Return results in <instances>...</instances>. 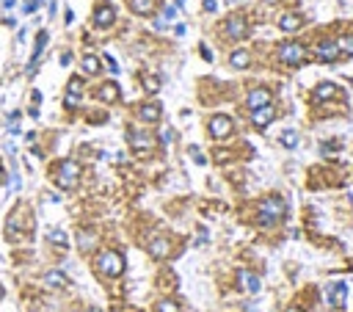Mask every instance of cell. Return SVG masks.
Segmentation results:
<instances>
[{"label":"cell","instance_id":"6da1fadb","mask_svg":"<svg viewBox=\"0 0 353 312\" xmlns=\"http://www.w3.org/2000/svg\"><path fill=\"white\" fill-rule=\"evenodd\" d=\"M284 216V202L281 199H265L262 204H259V216L257 221L262 224V227H270V224H276V218Z\"/></svg>","mask_w":353,"mask_h":312},{"label":"cell","instance_id":"7a4b0ae2","mask_svg":"<svg viewBox=\"0 0 353 312\" xmlns=\"http://www.w3.org/2000/svg\"><path fill=\"white\" fill-rule=\"evenodd\" d=\"M97 268H100L105 276H119L121 271H124V260H121L119 252L108 249V252L100 254V260H97Z\"/></svg>","mask_w":353,"mask_h":312},{"label":"cell","instance_id":"3957f363","mask_svg":"<svg viewBox=\"0 0 353 312\" xmlns=\"http://www.w3.org/2000/svg\"><path fill=\"white\" fill-rule=\"evenodd\" d=\"M279 61L281 64H301V61H304V55H306V50H304V44H298V42H284L279 47Z\"/></svg>","mask_w":353,"mask_h":312},{"label":"cell","instance_id":"277c9868","mask_svg":"<svg viewBox=\"0 0 353 312\" xmlns=\"http://www.w3.org/2000/svg\"><path fill=\"white\" fill-rule=\"evenodd\" d=\"M80 177V166L75 160H61L58 163V185L61 188H72Z\"/></svg>","mask_w":353,"mask_h":312},{"label":"cell","instance_id":"5b68a950","mask_svg":"<svg viewBox=\"0 0 353 312\" xmlns=\"http://www.w3.org/2000/svg\"><path fill=\"white\" fill-rule=\"evenodd\" d=\"M229 133H232V119H229V116L218 114V116H213V119H210V136H213V138L224 141Z\"/></svg>","mask_w":353,"mask_h":312},{"label":"cell","instance_id":"8992f818","mask_svg":"<svg viewBox=\"0 0 353 312\" xmlns=\"http://www.w3.org/2000/svg\"><path fill=\"white\" fill-rule=\"evenodd\" d=\"M130 147L135 152H152L155 141H152V136H146V133H141V130H130Z\"/></svg>","mask_w":353,"mask_h":312},{"label":"cell","instance_id":"52a82bcc","mask_svg":"<svg viewBox=\"0 0 353 312\" xmlns=\"http://www.w3.org/2000/svg\"><path fill=\"white\" fill-rule=\"evenodd\" d=\"M340 58V47L337 42H320L317 44V61H323V64H331V61Z\"/></svg>","mask_w":353,"mask_h":312},{"label":"cell","instance_id":"ba28073f","mask_svg":"<svg viewBox=\"0 0 353 312\" xmlns=\"http://www.w3.org/2000/svg\"><path fill=\"white\" fill-rule=\"evenodd\" d=\"M227 33L232 39H243L245 33H248V28H245V19L240 17V14H235V17L227 19Z\"/></svg>","mask_w":353,"mask_h":312},{"label":"cell","instance_id":"9c48e42d","mask_svg":"<svg viewBox=\"0 0 353 312\" xmlns=\"http://www.w3.org/2000/svg\"><path fill=\"white\" fill-rule=\"evenodd\" d=\"M237 285L243 293H259V279L248 271H237Z\"/></svg>","mask_w":353,"mask_h":312},{"label":"cell","instance_id":"30bf717a","mask_svg":"<svg viewBox=\"0 0 353 312\" xmlns=\"http://www.w3.org/2000/svg\"><path fill=\"white\" fill-rule=\"evenodd\" d=\"M273 116H276V111L270 108V105H265V108H257V111H254L251 122H254V127H257V130H262V127H268L270 122H273Z\"/></svg>","mask_w":353,"mask_h":312},{"label":"cell","instance_id":"8fae6325","mask_svg":"<svg viewBox=\"0 0 353 312\" xmlns=\"http://www.w3.org/2000/svg\"><path fill=\"white\" fill-rule=\"evenodd\" d=\"M345 296H348L345 282H337V285H331V288H329L326 299H329V304H331V307H342V304H345Z\"/></svg>","mask_w":353,"mask_h":312},{"label":"cell","instance_id":"7c38bea8","mask_svg":"<svg viewBox=\"0 0 353 312\" xmlns=\"http://www.w3.org/2000/svg\"><path fill=\"white\" fill-rule=\"evenodd\" d=\"M265 105H270V91L268 89H254L251 94H248V108L257 111V108H265Z\"/></svg>","mask_w":353,"mask_h":312},{"label":"cell","instance_id":"4fadbf2b","mask_svg":"<svg viewBox=\"0 0 353 312\" xmlns=\"http://www.w3.org/2000/svg\"><path fill=\"white\" fill-rule=\"evenodd\" d=\"M138 116H141V122H146V125H155V122L160 119V105H157V102H146V105H141Z\"/></svg>","mask_w":353,"mask_h":312},{"label":"cell","instance_id":"5bb4252c","mask_svg":"<svg viewBox=\"0 0 353 312\" xmlns=\"http://www.w3.org/2000/svg\"><path fill=\"white\" fill-rule=\"evenodd\" d=\"M114 19H116V14H114V8H111V6H100L94 11V25H100V28L114 25Z\"/></svg>","mask_w":353,"mask_h":312},{"label":"cell","instance_id":"9a60e30c","mask_svg":"<svg viewBox=\"0 0 353 312\" xmlns=\"http://www.w3.org/2000/svg\"><path fill=\"white\" fill-rule=\"evenodd\" d=\"M119 94H121V91H119V86H116L114 80L100 86V100L102 102H116V100H119Z\"/></svg>","mask_w":353,"mask_h":312},{"label":"cell","instance_id":"2e32d148","mask_svg":"<svg viewBox=\"0 0 353 312\" xmlns=\"http://www.w3.org/2000/svg\"><path fill=\"white\" fill-rule=\"evenodd\" d=\"M340 94V89H337L334 83H320L315 89V100H320V102H326V100H334V97Z\"/></svg>","mask_w":353,"mask_h":312},{"label":"cell","instance_id":"e0dca14e","mask_svg":"<svg viewBox=\"0 0 353 312\" xmlns=\"http://www.w3.org/2000/svg\"><path fill=\"white\" fill-rule=\"evenodd\" d=\"M168 249H171V246H168L166 238H157V240H152V243H149V254H152L155 260H163V257L168 254Z\"/></svg>","mask_w":353,"mask_h":312},{"label":"cell","instance_id":"ac0fdd59","mask_svg":"<svg viewBox=\"0 0 353 312\" xmlns=\"http://www.w3.org/2000/svg\"><path fill=\"white\" fill-rule=\"evenodd\" d=\"M229 64H232L235 69H245V66L251 64V55H248V50H235V53L229 55Z\"/></svg>","mask_w":353,"mask_h":312},{"label":"cell","instance_id":"d6986e66","mask_svg":"<svg viewBox=\"0 0 353 312\" xmlns=\"http://www.w3.org/2000/svg\"><path fill=\"white\" fill-rule=\"evenodd\" d=\"M279 28L287 30V33H293V30L301 28V17H298V14H284V17L279 19Z\"/></svg>","mask_w":353,"mask_h":312},{"label":"cell","instance_id":"ffe728a7","mask_svg":"<svg viewBox=\"0 0 353 312\" xmlns=\"http://www.w3.org/2000/svg\"><path fill=\"white\" fill-rule=\"evenodd\" d=\"M130 8L135 14H152L155 11V0H130Z\"/></svg>","mask_w":353,"mask_h":312},{"label":"cell","instance_id":"44dd1931","mask_svg":"<svg viewBox=\"0 0 353 312\" xmlns=\"http://www.w3.org/2000/svg\"><path fill=\"white\" fill-rule=\"evenodd\" d=\"M44 282H47L50 288H66V285H69V279H66L61 271H50V274L44 276Z\"/></svg>","mask_w":353,"mask_h":312},{"label":"cell","instance_id":"7402d4cb","mask_svg":"<svg viewBox=\"0 0 353 312\" xmlns=\"http://www.w3.org/2000/svg\"><path fill=\"white\" fill-rule=\"evenodd\" d=\"M83 69H86V75H97V72H100V58H97V55H86V58H83Z\"/></svg>","mask_w":353,"mask_h":312},{"label":"cell","instance_id":"603a6c76","mask_svg":"<svg viewBox=\"0 0 353 312\" xmlns=\"http://www.w3.org/2000/svg\"><path fill=\"white\" fill-rule=\"evenodd\" d=\"M144 89L149 91V94H157V91H160V78H155V75H146V78H144Z\"/></svg>","mask_w":353,"mask_h":312},{"label":"cell","instance_id":"cb8c5ba5","mask_svg":"<svg viewBox=\"0 0 353 312\" xmlns=\"http://www.w3.org/2000/svg\"><path fill=\"white\" fill-rule=\"evenodd\" d=\"M157 312H180V304L171 299H163V301H157Z\"/></svg>","mask_w":353,"mask_h":312},{"label":"cell","instance_id":"d4e9b609","mask_svg":"<svg viewBox=\"0 0 353 312\" xmlns=\"http://www.w3.org/2000/svg\"><path fill=\"white\" fill-rule=\"evenodd\" d=\"M47 240H50V243H58V246H66V235L61 232V229H50Z\"/></svg>","mask_w":353,"mask_h":312},{"label":"cell","instance_id":"484cf974","mask_svg":"<svg viewBox=\"0 0 353 312\" xmlns=\"http://www.w3.org/2000/svg\"><path fill=\"white\" fill-rule=\"evenodd\" d=\"M281 144L287 147V150H295V147H298V136H295L293 130H287L284 136H281Z\"/></svg>","mask_w":353,"mask_h":312},{"label":"cell","instance_id":"4316f807","mask_svg":"<svg viewBox=\"0 0 353 312\" xmlns=\"http://www.w3.org/2000/svg\"><path fill=\"white\" fill-rule=\"evenodd\" d=\"M337 47H340V50H348V53H353V39H342V42H337Z\"/></svg>","mask_w":353,"mask_h":312},{"label":"cell","instance_id":"83f0119b","mask_svg":"<svg viewBox=\"0 0 353 312\" xmlns=\"http://www.w3.org/2000/svg\"><path fill=\"white\" fill-rule=\"evenodd\" d=\"M202 6H204V11H210V14H213V11H218V3H216V0H204Z\"/></svg>","mask_w":353,"mask_h":312},{"label":"cell","instance_id":"f1b7e54d","mask_svg":"<svg viewBox=\"0 0 353 312\" xmlns=\"http://www.w3.org/2000/svg\"><path fill=\"white\" fill-rule=\"evenodd\" d=\"M64 105H66V108H75V105H78V94H66Z\"/></svg>","mask_w":353,"mask_h":312},{"label":"cell","instance_id":"f546056e","mask_svg":"<svg viewBox=\"0 0 353 312\" xmlns=\"http://www.w3.org/2000/svg\"><path fill=\"white\" fill-rule=\"evenodd\" d=\"M340 147H342V141H329V144H323V152H334Z\"/></svg>","mask_w":353,"mask_h":312},{"label":"cell","instance_id":"4dcf8cb0","mask_svg":"<svg viewBox=\"0 0 353 312\" xmlns=\"http://www.w3.org/2000/svg\"><path fill=\"white\" fill-rule=\"evenodd\" d=\"M39 3H42V0H25V11H33Z\"/></svg>","mask_w":353,"mask_h":312},{"label":"cell","instance_id":"1f68e13d","mask_svg":"<svg viewBox=\"0 0 353 312\" xmlns=\"http://www.w3.org/2000/svg\"><path fill=\"white\" fill-rule=\"evenodd\" d=\"M75 91H80V80H78V78H75L72 83H69V94H75Z\"/></svg>","mask_w":353,"mask_h":312},{"label":"cell","instance_id":"d6a6232c","mask_svg":"<svg viewBox=\"0 0 353 312\" xmlns=\"http://www.w3.org/2000/svg\"><path fill=\"white\" fill-rule=\"evenodd\" d=\"M30 102H33V108H36L39 102H42V94H39V91H33V97H30Z\"/></svg>","mask_w":353,"mask_h":312},{"label":"cell","instance_id":"836d02e7","mask_svg":"<svg viewBox=\"0 0 353 312\" xmlns=\"http://www.w3.org/2000/svg\"><path fill=\"white\" fill-rule=\"evenodd\" d=\"M163 14H166V19H174V17H177V11H174V8H166Z\"/></svg>","mask_w":353,"mask_h":312},{"label":"cell","instance_id":"e575fe53","mask_svg":"<svg viewBox=\"0 0 353 312\" xmlns=\"http://www.w3.org/2000/svg\"><path fill=\"white\" fill-rule=\"evenodd\" d=\"M202 55H204V58H207V61H213V53H210V50L204 47V44H202Z\"/></svg>","mask_w":353,"mask_h":312},{"label":"cell","instance_id":"d590c367","mask_svg":"<svg viewBox=\"0 0 353 312\" xmlns=\"http://www.w3.org/2000/svg\"><path fill=\"white\" fill-rule=\"evenodd\" d=\"M287 312H304V310H298V307H290V310Z\"/></svg>","mask_w":353,"mask_h":312},{"label":"cell","instance_id":"8d00e7d4","mask_svg":"<svg viewBox=\"0 0 353 312\" xmlns=\"http://www.w3.org/2000/svg\"><path fill=\"white\" fill-rule=\"evenodd\" d=\"M3 177H6V174H3V168H0V185H3Z\"/></svg>","mask_w":353,"mask_h":312},{"label":"cell","instance_id":"74e56055","mask_svg":"<svg viewBox=\"0 0 353 312\" xmlns=\"http://www.w3.org/2000/svg\"><path fill=\"white\" fill-rule=\"evenodd\" d=\"M0 299H3V288H0Z\"/></svg>","mask_w":353,"mask_h":312},{"label":"cell","instance_id":"f35d334b","mask_svg":"<svg viewBox=\"0 0 353 312\" xmlns=\"http://www.w3.org/2000/svg\"><path fill=\"white\" fill-rule=\"evenodd\" d=\"M89 312H97V310H89Z\"/></svg>","mask_w":353,"mask_h":312}]
</instances>
